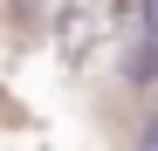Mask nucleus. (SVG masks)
<instances>
[{
    "label": "nucleus",
    "instance_id": "obj_1",
    "mask_svg": "<svg viewBox=\"0 0 158 151\" xmlns=\"http://www.w3.org/2000/svg\"><path fill=\"white\" fill-rule=\"evenodd\" d=\"M151 76H158V41H138L124 55V83H151Z\"/></svg>",
    "mask_w": 158,
    "mask_h": 151
},
{
    "label": "nucleus",
    "instance_id": "obj_2",
    "mask_svg": "<svg viewBox=\"0 0 158 151\" xmlns=\"http://www.w3.org/2000/svg\"><path fill=\"white\" fill-rule=\"evenodd\" d=\"M144 28H151V41H158V0H144Z\"/></svg>",
    "mask_w": 158,
    "mask_h": 151
}]
</instances>
